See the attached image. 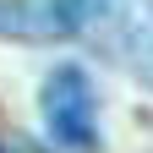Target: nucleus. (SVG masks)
Here are the masks:
<instances>
[{
	"instance_id": "f257e3e1",
	"label": "nucleus",
	"mask_w": 153,
	"mask_h": 153,
	"mask_svg": "<svg viewBox=\"0 0 153 153\" xmlns=\"http://www.w3.org/2000/svg\"><path fill=\"white\" fill-rule=\"evenodd\" d=\"M126 0H0V38L49 44V38H99Z\"/></svg>"
},
{
	"instance_id": "f03ea898",
	"label": "nucleus",
	"mask_w": 153,
	"mask_h": 153,
	"mask_svg": "<svg viewBox=\"0 0 153 153\" xmlns=\"http://www.w3.org/2000/svg\"><path fill=\"white\" fill-rule=\"evenodd\" d=\"M38 115H44V131L55 148L66 153H93L99 148V93H93V76L66 60L44 76L38 88Z\"/></svg>"
}]
</instances>
